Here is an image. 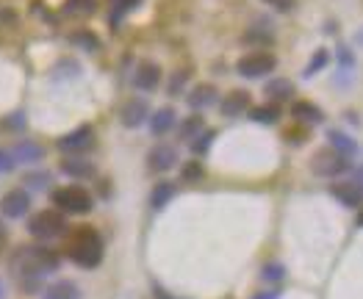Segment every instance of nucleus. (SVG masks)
<instances>
[{
    "instance_id": "obj_2",
    "label": "nucleus",
    "mask_w": 363,
    "mask_h": 299,
    "mask_svg": "<svg viewBox=\"0 0 363 299\" xmlns=\"http://www.w3.org/2000/svg\"><path fill=\"white\" fill-rule=\"evenodd\" d=\"M67 255L81 269H94L103 261V239L94 227H78L67 244Z\"/></svg>"
},
{
    "instance_id": "obj_8",
    "label": "nucleus",
    "mask_w": 363,
    "mask_h": 299,
    "mask_svg": "<svg viewBox=\"0 0 363 299\" xmlns=\"http://www.w3.org/2000/svg\"><path fill=\"white\" fill-rule=\"evenodd\" d=\"M91 145H94V130H91L89 125H81V128H75L72 133H67V136H61L59 139L61 152H72V155L89 150Z\"/></svg>"
},
{
    "instance_id": "obj_20",
    "label": "nucleus",
    "mask_w": 363,
    "mask_h": 299,
    "mask_svg": "<svg viewBox=\"0 0 363 299\" xmlns=\"http://www.w3.org/2000/svg\"><path fill=\"white\" fill-rule=\"evenodd\" d=\"M267 94H269V100H274V103L291 100V97H294V84H291L289 78H272V81L267 84Z\"/></svg>"
},
{
    "instance_id": "obj_39",
    "label": "nucleus",
    "mask_w": 363,
    "mask_h": 299,
    "mask_svg": "<svg viewBox=\"0 0 363 299\" xmlns=\"http://www.w3.org/2000/svg\"><path fill=\"white\" fill-rule=\"evenodd\" d=\"M0 299H6V283L0 280Z\"/></svg>"
},
{
    "instance_id": "obj_25",
    "label": "nucleus",
    "mask_w": 363,
    "mask_h": 299,
    "mask_svg": "<svg viewBox=\"0 0 363 299\" xmlns=\"http://www.w3.org/2000/svg\"><path fill=\"white\" fill-rule=\"evenodd\" d=\"M250 117L261 125H274L280 120V111H277V106H258V108H250Z\"/></svg>"
},
{
    "instance_id": "obj_24",
    "label": "nucleus",
    "mask_w": 363,
    "mask_h": 299,
    "mask_svg": "<svg viewBox=\"0 0 363 299\" xmlns=\"http://www.w3.org/2000/svg\"><path fill=\"white\" fill-rule=\"evenodd\" d=\"M206 130V120L203 117H189V120H183V125H181V139H189V142H194L200 133Z\"/></svg>"
},
{
    "instance_id": "obj_1",
    "label": "nucleus",
    "mask_w": 363,
    "mask_h": 299,
    "mask_svg": "<svg viewBox=\"0 0 363 299\" xmlns=\"http://www.w3.org/2000/svg\"><path fill=\"white\" fill-rule=\"evenodd\" d=\"M14 271L20 277H28V286H33L39 277H45L48 271L59 269V255L53 249H45V247H23L14 261H11Z\"/></svg>"
},
{
    "instance_id": "obj_10",
    "label": "nucleus",
    "mask_w": 363,
    "mask_h": 299,
    "mask_svg": "<svg viewBox=\"0 0 363 299\" xmlns=\"http://www.w3.org/2000/svg\"><path fill=\"white\" fill-rule=\"evenodd\" d=\"M175 164H178V150L169 147V145H158V147H152L150 155H147L150 172H169Z\"/></svg>"
},
{
    "instance_id": "obj_38",
    "label": "nucleus",
    "mask_w": 363,
    "mask_h": 299,
    "mask_svg": "<svg viewBox=\"0 0 363 299\" xmlns=\"http://www.w3.org/2000/svg\"><path fill=\"white\" fill-rule=\"evenodd\" d=\"M355 183L361 186V191H363V167H358V169H355Z\"/></svg>"
},
{
    "instance_id": "obj_35",
    "label": "nucleus",
    "mask_w": 363,
    "mask_h": 299,
    "mask_svg": "<svg viewBox=\"0 0 363 299\" xmlns=\"http://www.w3.org/2000/svg\"><path fill=\"white\" fill-rule=\"evenodd\" d=\"M267 3H272V6H277L280 11H289V9L294 6V0H267Z\"/></svg>"
},
{
    "instance_id": "obj_13",
    "label": "nucleus",
    "mask_w": 363,
    "mask_h": 299,
    "mask_svg": "<svg viewBox=\"0 0 363 299\" xmlns=\"http://www.w3.org/2000/svg\"><path fill=\"white\" fill-rule=\"evenodd\" d=\"M244 111H250V91L236 89L222 100V114L225 117H242Z\"/></svg>"
},
{
    "instance_id": "obj_11",
    "label": "nucleus",
    "mask_w": 363,
    "mask_h": 299,
    "mask_svg": "<svg viewBox=\"0 0 363 299\" xmlns=\"http://www.w3.org/2000/svg\"><path fill=\"white\" fill-rule=\"evenodd\" d=\"M120 120H122L125 128H139L142 122L147 120V103H145V100H139V97L128 100V103L122 106Z\"/></svg>"
},
{
    "instance_id": "obj_18",
    "label": "nucleus",
    "mask_w": 363,
    "mask_h": 299,
    "mask_svg": "<svg viewBox=\"0 0 363 299\" xmlns=\"http://www.w3.org/2000/svg\"><path fill=\"white\" fill-rule=\"evenodd\" d=\"M186 100H189L191 108H208V106L216 103V89H213L211 84H200V86L191 89V94Z\"/></svg>"
},
{
    "instance_id": "obj_30",
    "label": "nucleus",
    "mask_w": 363,
    "mask_h": 299,
    "mask_svg": "<svg viewBox=\"0 0 363 299\" xmlns=\"http://www.w3.org/2000/svg\"><path fill=\"white\" fill-rule=\"evenodd\" d=\"M14 167H17V161H14L11 150H0V175H3V172H11Z\"/></svg>"
},
{
    "instance_id": "obj_15",
    "label": "nucleus",
    "mask_w": 363,
    "mask_h": 299,
    "mask_svg": "<svg viewBox=\"0 0 363 299\" xmlns=\"http://www.w3.org/2000/svg\"><path fill=\"white\" fill-rule=\"evenodd\" d=\"M133 81H136V86H139L142 91H152L158 84H161V69H158L152 61H145V64H139Z\"/></svg>"
},
{
    "instance_id": "obj_41",
    "label": "nucleus",
    "mask_w": 363,
    "mask_h": 299,
    "mask_svg": "<svg viewBox=\"0 0 363 299\" xmlns=\"http://www.w3.org/2000/svg\"><path fill=\"white\" fill-rule=\"evenodd\" d=\"M358 42H361V45H363V33H358Z\"/></svg>"
},
{
    "instance_id": "obj_23",
    "label": "nucleus",
    "mask_w": 363,
    "mask_h": 299,
    "mask_svg": "<svg viewBox=\"0 0 363 299\" xmlns=\"http://www.w3.org/2000/svg\"><path fill=\"white\" fill-rule=\"evenodd\" d=\"M94 9H97V0H67L64 14H69V17H89V14H94Z\"/></svg>"
},
{
    "instance_id": "obj_6",
    "label": "nucleus",
    "mask_w": 363,
    "mask_h": 299,
    "mask_svg": "<svg viewBox=\"0 0 363 299\" xmlns=\"http://www.w3.org/2000/svg\"><path fill=\"white\" fill-rule=\"evenodd\" d=\"M274 67H277V59L272 53H264V50L261 53H250V56L239 59V64H236L239 75H244V78H264V75L274 72Z\"/></svg>"
},
{
    "instance_id": "obj_5",
    "label": "nucleus",
    "mask_w": 363,
    "mask_h": 299,
    "mask_svg": "<svg viewBox=\"0 0 363 299\" xmlns=\"http://www.w3.org/2000/svg\"><path fill=\"white\" fill-rule=\"evenodd\" d=\"M311 169L319 175V178H338L341 172H347L350 169V158L347 155H341L338 150H319L316 155H313V164H311Z\"/></svg>"
},
{
    "instance_id": "obj_31",
    "label": "nucleus",
    "mask_w": 363,
    "mask_h": 299,
    "mask_svg": "<svg viewBox=\"0 0 363 299\" xmlns=\"http://www.w3.org/2000/svg\"><path fill=\"white\" fill-rule=\"evenodd\" d=\"M283 274H286V269H283L280 264H267L264 271H261V277H264V280H280Z\"/></svg>"
},
{
    "instance_id": "obj_19",
    "label": "nucleus",
    "mask_w": 363,
    "mask_h": 299,
    "mask_svg": "<svg viewBox=\"0 0 363 299\" xmlns=\"http://www.w3.org/2000/svg\"><path fill=\"white\" fill-rule=\"evenodd\" d=\"M178 194V186L175 183H169V180H161V183H155V188H152L150 194V205L155 210H161L172 197Z\"/></svg>"
},
{
    "instance_id": "obj_9",
    "label": "nucleus",
    "mask_w": 363,
    "mask_h": 299,
    "mask_svg": "<svg viewBox=\"0 0 363 299\" xmlns=\"http://www.w3.org/2000/svg\"><path fill=\"white\" fill-rule=\"evenodd\" d=\"M330 194H333L341 205H347V208H361L363 205V191L355 180L333 183V186H330Z\"/></svg>"
},
{
    "instance_id": "obj_4",
    "label": "nucleus",
    "mask_w": 363,
    "mask_h": 299,
    "mask_svg": "<svg viewBox=\"0 0 363 299\" xmlns=\"http://www.w3.org/2000/svg\"><path fill=\"white\" fill-rule=\"evenodd\" d=\"M28 230L33 239L53 241L67 233V219L61 210H39L28 222Z\"/></svg>"
},
{
    "instance_id": "obj_14",
    "label": "nucleus",
    "mask_w": 363,
    "mask_h": 299,
    "mask_svg": "<svg viewBox=\"0 0 363 299\" xmlns=\"http://www.w3.org/2000/svg\"><path fill=\"white\" fill-rule=\"evenodd\" d=\"M11 155H14L17 164H36V161L45 158V147L36 145V142H30V139H23L20 145L11 147Z\"/></svg>"
},
{
    "instance_id": "obj_12",
    "label": "nucleus",
    "mask_w": 363,
    "mask_h": 299,
    "mask_svg": "<svg viewBox=\"0 0 363 299\" xmlns=\"http://www.w3.org/2000/svg\"><path fill=\"white\" fill-rule=\"evenodd\" d=\"M61 172H64L67 178L86 180V178L94 175V167H91V161L81 158V155H69V158H64V161H61Z\"/></svg>"
},
{
    "instance_id": "obj_34",
    "label": "nucleus",
    "mask_w": 363,
    "mask_h": 299,
    "mask_svg": "<svg viewBox=\"0 0 363 299\" xmlns=\"http://www.w3.org/2000/svg\"><path fill=\"white\" fill-rule=\"evenodd\" d=\"M48 180H50V175H28L26 183H28V188H45Z\"/></svg>"
},
{
    "instance_id": "obj_28",
    "label": "nucleus",
    "mask_w": 363,
    "mask_h": 299,
    "mask_svg": "<svg viewBox=\"0 0 363 299\" xmlns=\"http://www.w3.org/2000/svg\"><path fill=\"white\" fill-rule=\"evenodd\" d=\"M72 42H75V45H81V47H84V50H89V53L100 50V39H97L94 33H89V30H81V33H75V36H72Z\"/></svg>"
},
{
    "instance_id": "obj_16",
    "label": "nucleus",
    "mask_w": 363,
    "mask_h": 299,
    "mask_svg": "<svg viewBox=\"0 0 363 299\" xmlns=\"http://www.w3.org/2000/svg\"><path fill=\"white\" fill-rule=\"evenodd\" d=\"M291 117L297 122H305V125H319V122L325 120L322 108H319L316 103H308V100H297V103L291 106Z\"/></svg>"
},
{
    "instance_id": "obj_36",
    "label": "nucleus",
    "mask_w": 363,
    "mask_h": 299,
    "mask_svg": "<svg viewBox=\"0 0 363 299\" xmlns=\"http://www.w3.org/2000/svg\"><path fill=\"white\" fill-rule=\"evenodd\" d=\"M155 299H181V297H175V294H169L164 288H155Z\"/></svg>"
},
{
    "instance_id": "obj_22",
    "label": "nucleus",
    "mask_w": 363,
    "mask_h": 299,
    "mask_svg": "<svg viewBox=\"0 0 363 299\" xmlns=\"http://www.w3.org/2000/svg\"><path fill=\"white\" fill-rule=\"evenodd\" d=\"M328 139H330V147L338 150V152L347 155V158H352V155L358 152V145H355L347 133H341V130H328Z\"/></svg>"
},
{
    "instance_id": "obj_17",
    "label": "nucleus",
    "mask_w": 363,
    "mask_h": 299,
    "mask_svg": "<svg viewBox=\"0 0 363 299\" xmlns=\"http://www.w3.org/2000/svg\"><path fill=\"white\" fill-rule=\"evenodd\" d=\"M42 299H81V288L72 280H59V283L45 288Z\"/></svg>"
},
{
    "instance_id": "obj_32",
    "label": "nucleus",
    "mask_w": 363,
    "mask_h": 299,
    "mask_svg": "<svg viewBox=\"0 0 363 299\" xmlns=\"http://www.w3.org/2000/svg\"><path fill=\"white\" fill-rule=\"evenodd\" d=\"M186 81H189V72H175L169 81V94H181V86H186Z\"/></svg>"
},
{
    "instance_id": "obj_26",
    "label": "nucleus",
    "mask_w": 363,
    "mask_h": 299,
    "mask_svg": "<svg viewBox=\"0 0 363 299\" xmlns=\"http://www.w3.org/2000/svg\"><path fill=\"white\" fill-rule=\"evenodd\" d=\"M139 3H142V0H117V6H114V11H111V26H120L122 20H125V14H130Z\"/></svg>"
},
{
    "instance_id": "obj_40",
    "label": "nucleus",
    "mask_w": 363,
    "mask_h": 299,
    "mask_svg": "<svg viewBox=\"0 0 363 299\" xmlns=\"http://www.w3.org/2000/svg\"><path fill=\"white\" fill-rule=\"evenodd\" d=\"M358 225H363V210H361V216H358Z\"/></svg>"
},
{
    "instance_id": "obj_3",
    "label": "nucleus",
    "mask_w": 363,
    "mask_h": 299,
    "mask_svg": "<svg viewBox=\"0 0 363 299\" xmlns=\"http://www.w3.org/2000/svg\"><path fill=\"white\" fill-rule=\"evenodd\" d=\"M53 205L61 210V213H72V216H84L94 208V200L86 188L81 186H64V188H56L53 191Z\"/></svg>"
},
{
    "instance_id": "obj_7",
    "label": "nucleus",
    "mask_w": 363,
    "mask_h": 299,
    "mask_svg": "<svg viewBox=\"0 0 363 299\" xmlns=\"http://www.w3.org/2000/svg\"><path fill=\"white\" fill-rule=\"evenodd\" d=\"M30 210V191L28 188H11L0 197V213L6 219H23Z\"/></svg>"
},
{
    "instance_id": "obj_33",
    "label": "nucleus",
    "mask_w": 363,
    "mask_h": 299,
    "mask_svg": "<svg viewBox=\"0 0 363 299\" xmlns=\"http://www.w3.org/2000/svg\"><path fill=\"white\" fill-rule=\"evenodd\" d=\"M197 178H203V167L197 161H191L189 167H183V180H197Z\"/></svg>"
},
{
    "instance_id": "obj_29",
    "label": "nucleus",
    "mask_w": 363,
    "mask_h": 299,
    "mask_svg": "<svg viewBox=\"0 0 363 299\" xmlns=\"http://www.w3.org/2000/svg\"><path fill=\"white\" fill-rule=\"evenodd\" d=\"M328 64V50H316V56L308 61V67H305V78H311L316 69H322Z\"/></svg>"
},
{
    "instance_id": "obj_21",
    "label": "nucleus",
    "mask_w": 363,
    "mask_h": 299,
    "mask_svg": "<svg viewBox=\"0 0 363 299\" xmlns=\"http://www.w3.org/2000/svg\"><path fill=\"white\" fill-rule=\"evenodd\" d=\"M175 125V111L172 108H158L150 117V130L152 136H164L169 128Z\"/></svg>"
},
{
    "instance_id": "obj_37",
    "label": "nucleus",
    "mask_w": 363,
    "mask_h": 299,
    "mask_svg": "<svg viewBox=\"0 0 363 299\" xmlns=\"http://www.w3.org/2000/svg\"><path fill=\"white\" fill-rule=\"evenodd\" d=\"M252 299H280V291H264V294H258Z\"/></svg>"
},
{
    "instance_id": "obj_27",
    "label": "nucleus",
    "mask_w": 363,
    "mask_h": 299,
    "mask_svg": "<svg viewBox=\"0 0 363 299\" xmlns=\"http://www.w3.org/2000/svg\"><path fill=\"white\" fill-rule=\"evenodd\" d=\"M213 139H216V130H203V133H200L194 142H189V145H191V150H194L197 155H203V152H208V150H211Z\"/></svg>"
}]
</instances>
